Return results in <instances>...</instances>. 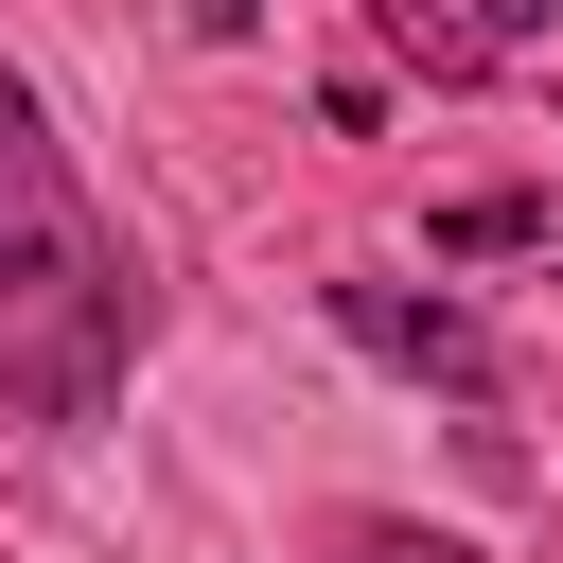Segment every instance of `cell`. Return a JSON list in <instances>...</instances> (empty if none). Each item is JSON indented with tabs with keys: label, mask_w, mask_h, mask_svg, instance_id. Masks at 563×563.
I'll list each match as a JSON object with an SVG mask.
<instances>
[{
	"label": "cell",
	"mask_w": 563,
	"mask_h": 563,
	"mask_svg": "<svg viewBox=\"0 0 563 563\" xmlns=\"http://www.w3.org/2000/svg\"><path fill=\"white\" fill-rule=\"evenodd\" d=\"M528 229H545L528 194H457V211H440V246H457V264H475V246H528Z\"/></svg>",
	"instance_id": "5b68a950"
},
{
	"label": "cell",
	"mask_w": 563,
	"mask_h": 563,
	"mask_svg": "<svg viewBox=\"0 0 563 563\" xmlns=\"http://www.w3.org/2000/svg\"><path fill=\"white\" fill-rule=\"evenodd\" d=\"M369 35H387V53L422 70V88H493V70H510V53H493V35L457 18V0H369Z\"/></svg>",
	"instance_id": "3957f363"
},
{
	"label": "cell",
	"mask_w": 563,
	"mask_h": 563,
	"mask_svg": "<svg viewBox=\"0 0 563 563\" xmlns=\"http://www.w3.org/2000/svg\"><path fill=\"white\" fill-rule=\"evenodd\" d=\"M141 352V264L106 246L53 106L0 70V422H106Z\"/></svg>",
	"instance_id": "6da1fadb"
},
{
	"label": "cell",
	"mask_w": 563,
	"mask_h": 563,
	"mask_svg": "<svg viewBox=\"0 0 563 563\" xmlns=\"http://www.w3.org/2000/svg\"><path fill=\"white\" fill-rule=\"evenodd\" d=\"M194 35H264V0H194Z\"/></svg>",
	"instance_id": "8992f818"
},
{
	"label": "cell",
	"mask_w": 563,
	"mask_h": 563,
	"mask_svg": "<svg viewBox=\"0 0 563 563\" xmlns=\"http://www.w3.org/2000/svg\"><path fill=\"white\" fill-rule=\"evenodd\" d=\"M317 563H493V545H457V528H405V510H352Z\"/></svg>",
	"instance_id": "277c9868"
},
{
	"label": "cell",
	"mask_w": 563,
	"mask_h": 563,
	"mask_svg": "<svg viewBox=\"0 0 563 563\" xmlns=\"http://www.w3.org/2000/svg\"><path fill=\"white\" fill-rule=\"evenodd\" d=\"M334 334L352 352H387L405 387H457V405H493V317H457V299H422V282H334Z\"/></svg>",
	"instance_id": "7a4b0ae2"
}]
</instances>
